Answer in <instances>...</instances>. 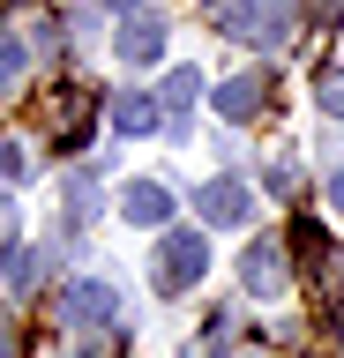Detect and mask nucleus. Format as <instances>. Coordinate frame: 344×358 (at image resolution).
<instances>
[{
  "mask_svg": "<svg viewBox=\"0 0 344 358\" xmlns=\"http://www.w3.org/2000/svg\"><path fill=\"white\" fill-rule=\"evenodd\" d=\"M195 90H202V75H195V67H180V75L165 83V97H158V105H165V112H180L187 97H195Z\"/></svg>",
  "mask_w": 344,
  "mask_h": 358,
  "instance_id": "1a4fd4ad",
  "label": "nucleus"
},
{
  "mask_svg": "<svg viewBox=\"0 0 344 358\" xmlns=\"http://www.w3.org/2000/svg\"><path fill=\"white\" fill-rule=\"evenodd\" d=\"M240 284H247L254 299H277V291H284V254H277L270 239L247 246V262H240Z\"/></svg>",
  "mask_w": 344,
  "mask_h": 358,
  "instance_id": "20e7f679",
  "label": "nucleus"
},
{
  "mask_svg": "<svg viewBox=\"0 0 344 358\" xmlns=\"http://www.w3.org/2000/svg\"><path fill=\"white\" fill-rule=\"evenodd\" d=\"M15 75H23V45L0 38V90H15Z\"/></svg>",
  "mask_w": 344,
  "mask_h": 358,
  "instance_id": "9d476101",
  "label": "nucleus"
},
{
  "mask_svg": "<svg viewBox=\"0 0 344 358\" xmlns=\"http://www.w3.org/2000/svg\"><path fill=\"white\" fill-rule=\"evenodd\" d=\"M329 201H337V217H344V172H337V179H329Z\"/></svg>",
  "mask_w": 344,
  "mask_h": 358,
  "instance_id": "4468645a",
  "label": "nucleus"
},
{
  "mask_svg": "<svg viewBox=\"0 0 344 358\" xmlns=\"http://www.w3.org/2000/svg\"><path fill=\"white\" fill-rule=\"evenodd\" d=\"M120 209H128V224H165L172 217V194H165L158 179H135V187L120 194Z\"/></svg>",
  "mask_w": 344,
  "mask_h": 358,
  "instance_id": "39448f33",
  "label": "nucleus"
},
{
  "mask_svg": "<svg viewBox=\"0 0 344 358\" xmlns=\"http://www.w3.org/2000/svg\"><path fill=\"white\" fill-rule=\"evenodd\" d=\"M217 112L225 120H254L262 112V75H225L217 83Z\"/></svg>",
  "mask_w": 344,
  "mask_h": 358,
  "instance_id": "423d86ee",
  "label": "nucleus"
},
{
  "mask_svg": "<svg viewBox=\"0 0 344 358\" xmlns=\"http://www.w3.org/2000/svg\"><path fill=\"white\" fill-rule=\"evenodd\" d=\"M202 268H209V239H195V231H172V239L158 246L150 276H158V291H187Z\"/></svg>",
  "mask_w": 344,
  "mask_h": 358,
  "instance_id": "f257e3e1",
  "label": "nucleus"
},
{
  "mask_svg": "<svg viewBox=\"0 0 344 358\" xmlns=\"http://www.w3.org/2000/svg\"><path fill=\"white\" fill-rule=\"evenodd\" d=\"M165 52V22L158 15H135V22H120V38H113V60L142 67V60H158Z\"/></svg>",
  "mask_w": 344,
  "mask_h": 358,
  "instance_id": "7ed1b4c3",
  "label": "nucleus"
},
{
  "mask_svg": "<svg viewBox=\"0 0 344 358\" xmlns=\"http://www.w3.org/2000/svg\"><path fill=\"white\" fill-rule=\"evenodd\" d=\"M30 276H38V254H15V262H8V284L30 291Z\"/></svg>",
  "mask_w": 344,
  "mask_h": 358,
  "instance_id": "9b49d317",
  "label": "nucleus"
},
{
  "mask_svg": "<svg viewBox=\"0 0 344 358\" xmlns=\"http://www.w3.org/2000/svg\"><path fill=\"white\" fill-rule=\"evenodd\" d=\"M113 313H120V291L97 276L68 284V299H60V321H75V329H113Z\"/></svg>",
  "mask_w": 344,
  "mask_h": 358,
  "instance_id": "f03ea898",
  "label": "nucleus"
},
{
  "mask_svg": "<svg viewBox=\"0 0 344 358\" xmlns=\"http://www.w3.org/2000/svg\"><path fill=\"white\" fill-rule=\"evenodd\" d=\"M113 127L120 134H150V127H158V97H142V90L113 97Z\"/></svg>",
  "mask_w": 344,
  "mask_h": 358,
  "instance_id": "6e6552de",
  "label": "nucleus"
},
{
  "mask_svg": "<svg viewBox=\"0 0 344 358\" xmlns=\"http://www.w3.org/2000/svg\"><path fill=\"white\" fill-rule=\"evenodd\" d=\"M15 172H23V150H15V142H0V187H8Z\"/></svg>",
  "mask_w": 344,
  "mask_h": 358,
  "instance_id": "ddd939ff",
  "label": "nucleus"
},
{
  "mask_svg": "<svg viewBox=\"0 0 344 358\" xmlns=\"http://www.w3.org/2000/svg\"><path fill=\"white\" fill-rule=\"evenodd\" d=\"M322 112H337V120H344V67L329 75V83H322Z\"/></svg>",
  "mask_w": 344,
  "mask_h": 358,
  "instance_id": "f8f14e48",
  "label": "nucleus"
},
{
  "mask_svg": "<svg viewBox=\"0 0 344 358\" xmlns=\"http://www.w3.org/2000/svg\"><path fill=\"white\" fill-rule=\"evenodd\" d=\"M202 217H209V224H240V217H247V187L209 179V187H202Z\"/></svg>",
  "mask_w": 344,
  "mask_h": 358,
  "instance_id": "0eeeda50",
  "label": "nucleus"
}]
</instances>
